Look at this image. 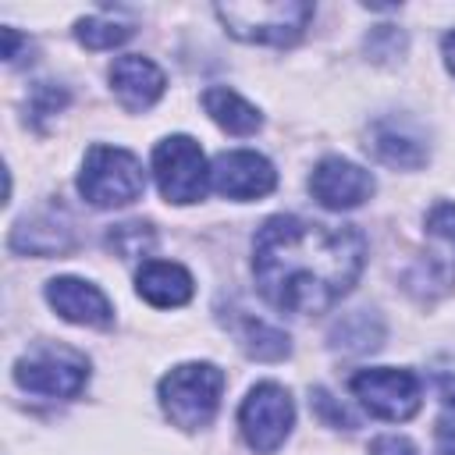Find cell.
Masks as SVG:
<instances>
[{
  "mask_svg": "<svg viewBox=\"0 0 455 455\" xmlns=\"http://www.w3.org/2000/svg\"><path fill=\"white\" fill-rule=\"evenodd\" d=\"M366 238L352 224L270 217L252 242V274L263 299L288 313L331 309L359 277Z\"/></svg>",
  "mask_w": 455,
  "mask_h": 455,
  "instance_id": "obj_1",
  "label": "cell"
},
{
  "mask_svg": "<svg viewBox=\"0 0 455 455\" xmlns=\"http://www.w3.org/2000/svg\"><path fill=\"white\" fill-rule=\"evenodd\" d=\"M224 391V373L213 363H181L160 380V405L181 430H199L213 419Z\"/></svg>",
  "mask_w": 455,
  "mask_h": 455,
  "instance_id": "obj_2",
  "label": "cell"
},
{
  "mask_svg": "<svg viewBox=\"0 0 455 455\" xmlns=\"http://www.w3.org/2000/svg\"><path fill=\"white\" fill-rule=\"evenodd\" d=\"M217 18L235 39L263 43V46H291L309 18L313 7L302 0H274V4H220Z\"/></svg>",
  "mask_w": 455,
  "mask_h": 455,
  "instance_id": "obj_3",
  "label": "cell"
},
{
  "mask_svg": "<svg viewBox=\"0 0 455 455\" xmlns=\"http://www.w3.org/2000/svg\"><path fill=\"white\" fill-rule=\"evenodd\" d=\"M78 192L100 210L128 206L146 192V171L139 156L121 146H92L78 174Z\"/></svg>",
  "mask_w": 455,
  "mask_h": 455,
  "instance_id": "obj_4",
  "label": "cell"
},
{
  "mask_svg": "<svg viewBox=\"0 0 455 455\" xmlns=\"http://www.w3.org/2000/svg\"><path fill=\"white\" fill-rule=\"evenodd\" d=\"M153 174L167 203H196L206 196V185H210L206 156L199 142L188 135H167L164 142H156Z\"/></svg>",
  "mask_w": 455,
  "mask_h": 455,
  "instance_id": "obj_5",
  "label": "cell"
},
{
  "mask_svg": "<svg viewBox=\"0 0 455 455\" xmlns=\"http://www.w3.org/2000/svg\"><path fill=\"white\" fill-rule=\"evenodd\" d=\"M14 380L32 391V395H46V398H75L85 380H89V363L85 355H78L75 348L64 345H43L32 355L18 359L14 366Z\"/></svg>",
  "mask_w": 455,
  "mask_h": 455,
  "instance_id": "obj_6",
  "label": "cell"
},
{
  "mask_svg": "<svg viewBox=\"0 0 455 455\" xmlns=\"http://www.w3.org/2000/svg\"><path fill=\"white\" fill-rule=\"evenodd\" d=\"M352 391L355 398L370 409V416L377 419H412L419 412V377L412 370H395V366H373V370H359L352 377Z\"/></svg>",
  "mask_w": 455,
  "mask_h": 455,
  "instance_id": "obj_7",
  "label": "cell"
},
{
  "mask_svg": "<svg viewBox=\"0 0 455 455\" xmlns=\"http://www.w3.org/2000/svg\"><path fill=\"white\" fill-rule=\"evenodd\" d=\"M291 419H295V405H291V395L281 387V384H256L245 402H242V412H238V423H242V434L249 441L252 451L259 455H270L284 444L288 430H291Z\"/></svg>",
  "mask_w": 455,
  "mask_h": 455,
  "instance_id": "obj_8",
  "label": "cell"
},
{
  "mask_svg": "<svg viewBox=\"0 0 455 455\" xmlns=\"http://www.w3.org/2000/svg\"><path fill=\"white\" fill-rule=\"evenodd\" d=\"M210 185L228 199H263L277 185V171L267 156L252 149H231L220 153L210 167Z\"/></svg>",
  "mask_w": 455,
  "mask_h": 455,
  "instance_id": "obj_9",
  "label": "cell"
},
{
  "mask_svg": "<svg viewBox=\"0 0 455 455\" xmlns=\"http://www.w3.org/2000/svg\"><path fill=\"white\" fill-rule=\"evenodd\" d=\"M309 192L327 210H352L370 199L373 178H370V171H363L359 164H352L345 156H327L309 174Z\"/></svg>",
  "mask_w": 455,
  "mask_h": 455,
  "instance_id": "obj_10",
  "label": "cell"
},
{
  "mask_svg": "<svg viewBox=\"0 0 455 455\" xmlns=\"http://www.w3.org/2000/svg\"><path fill=\"white\" fill-rule=\"evenodd\" d=\"M46 302L71 323L82 327H110L114 323V309L107 302V295L78 277H53L46 284Z\"/></svg>",
  "mask_w": 455,
  "mask_h": 455,
  "instance_id": "obj_11",
  "label": "cell"
},
{
  "mask_svg": "<svg viewBox=\"0 0 455 455\" xmlns=\"http://www.w3.org/2000/svg\"><path fill=\"white\" fill-rule=\"evenodd\" d=\"M110 85H114L121 107L139 114L164 96V71L142 53H124L110 64Z\"/></svg>",
  "mask_w": 455,
  "mask_h": 455,
  "instance_id": "obj_12",
  "label": "cell"
},
{
  "mask_svg": "<svg viewBox=\"0 0 455 455\" xmlns=\"http://www.w3.org/2000/svg\"><path fill=\"white\" fill-rule=\"evenodd\" d=\"M135 288L149 306H160V309L185 306L192 299V291H196L192 274L185 267H178V263H167V259L142 263L139 274H135Z\"/></svg>",
  "mask_w": 455,
  "mask_h": 455,
  "instance_id": "obj_13",
  "label": "cell"
},
{
  "mask_svg": "<svg viewBox=\"0 0 455 455\" xmlns=\"http://www.w3.org/2000/svg\"><path fill=\"white\" fill-rule=\"evenodd\" d=\"M366 146L377 153V160H384V164H391V167H402V171H416V167L427 160L423 142H419L416 135H409L405 128L387 124V121L373 124Z\"/></svg>",
  "mask_w": 455,
  "mask_h": 455,
  "instance_id": "obj_14",
  "label": "cell"
},
{
  "mask_svg": "<svg viewBox=\"0 0 455 455\" xmlns=\"http://www.w3.org/2000/svg\"><path fill=\"white\" fill-rule=\"evenodd\" d=\"M203 107L206 114L228 132V135H252L259 128V110L252 103H245L238 92L224 89V85H213L203 92Z\"/></svg>",
  "mask_w": 455,
  "mask_h": 455,
  "instance_id": "obj_15",
  "label": "cell"
},
{
  "mask_svg": "<svg viewBox=\"0 0 455 455\" xmlns=\"http://www.w3.org/2000/svg\"><path fill=\"white\" fill-rule=\"evenodd\" d=\"M75 36L89 50H114V46H121L132 36V25L114 21V18H103V14H92V18H82L75 25Z\"/></svg>",
  "mask_w": 455,
  "mask_h": 455,
  "instance_id": "obj_16",
  "label": "cell"
},
{
  "mask_svg": "<svg viewBox=\"0 0 455 455\" xmlns=\"http://www.w3.org/2000/svg\"><path fill=\"white\" fill-rule=\"evenodd\" d=\"M242 345L252 359H281L288 355V334L263 323V320H245L242 323Z\"/></svg>",
  "mask_w": 455,
  "mask_h": 455,
  "instance_id": "obj_17",
  "label": "cell"
},
{
  "mask_svg": "<svg viewBox=\"0 0 455 455\" xmlns=\"http://www.w3.org/2000/svg\"><path fill=\"white\" fill-rule=\"evenodd\" d=\"M437 451L455 455V377H441V416H437Z\"/></svg>",
  "mask_w": 455,
  "mask_h": 455,
  "instance_id": "obj_18",
  "label": "cell"
},
{
  "mask_svg": "<svg viewBox=\"0 0 455 455\" xmlns=\"http://www.w3.org/2000/svg\"><path fill=\"white\" fill-rule=\"evenodd\" d=\"M110 245H114L124 259H132V256H142V252L153 245V231H149L146 224H117V228L110 231Z\"/></svg>",
  "mask_w": 455,
  "mask_h": 455,
  "instance_id": "obj_19",
  "label": "cell"
},
{
  "mask_svg": "<svg viewBox=\"0 0 455 455\" xmlns=\"http://www.w3.org/2000/svg\"><path fill=\"white\" fill-rule=\"evenodd\" d=\"M427 235L437 238V242H444L455 252V203H437L427 213Z\"/></svg>",
  "mask_w": 455,
  "mask_h": 455,
  "instance_id": "obj_20",
  "label": "cell"
},
{
  "mask_svg": "<svg viewBox=\"0 0 455 455\" xmlns=\"http://www.w3.org/2000/svg\"><path fill=\"white\" fill-rule=\"evenodd\" d=\"M313 405L331 419V427H355V419H348V412H345L341 405H334V402H331V395H327V391H320V387L313 391Z\"/></svg>",
  "mask_w": 455,
  "mask_h": 455,
  "instance_id": "obj_21",
  "label": "cell"
},
{
  "mask_svg": "<svg viewBox=\"0 0 455 455\" xmlns=\"http://www.w3.org/2000/svg\"><path fill=\"white\" fill-rule=\"evenodd\" d=\"M370 455H416V448L398 434H384L370 444Z\"/></svg>",
  "mask_w": 455,
  "mask_h": 455,
  "instance_id": "obj_22",
  "label": "cell"
},
{
  "mask_svg": "<svg viewBox=\"0 0 455 455\" xmlns=\"http://www.w3.org/2000/svg\"><path fill=\"white\" fill-rule=\"evenodd\" d=\"M441 46H444V60H448V68H451V75H455V32H448Z\"/></svg>",
  "mask_w": 455,
  "mask_h": 455,
  "instance_id": "obj_23",
  "label": "cell"
}]
</instances>
